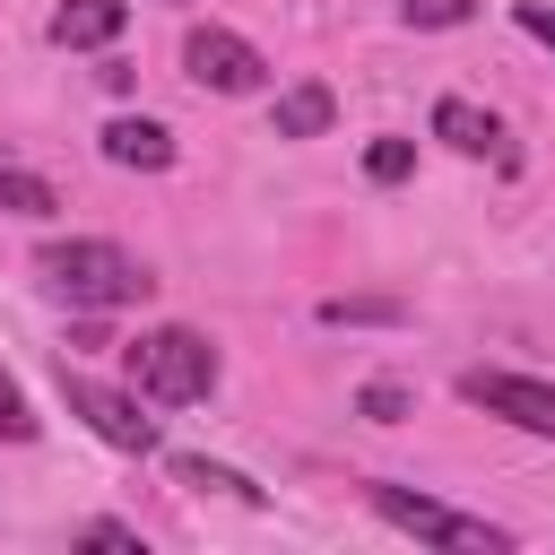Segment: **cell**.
<instances>
[{"label": "cell", "mask_w": 555, "mask_h": 555, "mask_svg": "<svg viewBox=\"0 0 555 555\" xmlns=\"http://www.w3.org/2000/svg\"><path fill=\"white\" fill-rule=\"evenodd\" d=\"M373 512L390 520V529H408V538H425V546H503V529H486V520H468V512H451V503H434V494H408V486H373Z\"/></svg>", "instance_id": "3"}, {"label": "cell", "mask_w": 555, "mask_h": 555, "mask_svg": "<svg viewBox=\"0 0 555 555\" xmlns=\"http://www.w3.org/2000/svg\"><path fill=\"white\" fill-rule=\"evenodd\" d=\"M35 278L52 286V295H69L78 312H121V304H139L156 278L121 251V243H104V234H69V243H43V260H35Z\"/></svg>", "instance_id": "1"}, {"label": "cell", "mask_w": 555, "mask_h": 555, "mask_svg": "<svg viewBox=\"0 0 555 555\" xmlns=\"http://www.w3.org/2000/svg\"><path fill=\"white\" fill-rule=\"evenodd\" d=\"M121 356H130L139 390H147V399H165V408H191V399H208V390H217V347H208L199 330H182V321H165V330L130 338Z\"/></svg>", "instance_id": "2"}, {"label": "cell", "mask_w": 555, "mask_h": 555, "mask_svg": "<svg viewBox=\"0 0 555 555\" xmlns=\"http://www.w3.org/2000/svg\"><path fill=\"white\" fill-rule=\"evenodd\" d=\"M520 26H529L538 43H555V9H546V0H520Z\"/></svg>", "instance_id": "19"}, {"label": "cell", "mask_w": 555, "mask_h": 555, "mask_svg": "<svg viewBox=\"0 0 555 555\" xmlns=\"http://www.w3.org/2000/svg\"><path fill=\"white\" fill-rule=\"evenodd\" d=\"M173 477H182V486H217V494L260 503V486H251V477H234V468H217V460H199V451H182V460H173Z\"/></svg>", "instance_id": "13"}, {"label": "cell", "mask_w": 555, "mask_h": 555, "mask_svg": "<svg viewBox=\"0 0 555 555\" xmlns=\"http://www.w3.org/2000/svg\"><path fill=\"white\" fill-rule=\"evenodd\" d=\"M399 17H408V26H468L477 0H399Z\"/></svg>", "instance_id": "15"}, {"label": "cell", "mask_w": 555, "mask_h": 555, "mask_svg": "<svg viewBox=\"0 0 555 555\" xmlns=\"http://www.w3.org/2000/svg\"><path fill=\"white\" fill-rule=\"evenodd\" d=\"M330 113H338V104H330V87H312V78H304V87H286V95H278V113H269V121H278V139H321V130H330Z\"/></svg>", "instance_id": "10"}, {"label": "cell", "mask_w": 555, "mask_h": 555, "mask_svg": "<svg viewBox=\"0 0 555 555\" xmlns=\"http://www.w3.org/2000/svg\"><path fill=\"white\" fill-rule=\"evenodd\" d=\"M26 434H35V408H26V390L0 373V442H26Z\"/></svg>", "instance_id": "16"}, {"label": "cell", "mask_w": 555, "mask_h": 555, "mask_svg": "<svg viewBox=\"0 0 555 555\" xmlns=\"http://www.w3.org/2000/svg\"><path fill=\"white\" fill-rule=\"evenodd\" d=\"M61 399H69V416H87V434H104L113 451H156V416H139V399H121V390H104V382H87V373H61Z\"/></svg>", "instance_id": "6"}, {"label": "cell", "mask_w": 555, "mask_h": 555, "mask_svg": "<svg viewBox=\"0 0 555 555\" xmlns=\"http://www.w3.org/2000/svg\"><path fill=\"white\" fill-rule=\"evenodd\" d=\"M121 17H130L121 0H61V9H52V43H61V52H104V43L121 35Z\"/></svg>", "instance_id": "9"}, {"label": "cell", "mask_w": 555, "mask_h": 555, "mask_svg": "<svg viewBox=\"0 0 555 555\" xmlns=\"http://www.w3.org/2000/svg\"><path fill=\"white\" fill-rule=\"evenodd\" d=\"M321 321L330 330H364V321H408V304H390V295H330Z\"/></svg>", "instance_id": "12"}, {"label": "cell", "mask_w": 555, "mask_h": 555, "mask_svg": "<svg viewBox=\"0 0 555 555\" xmlns=\"http://www.w3.org/2000/svg\"><path fill=\"white\" fill-rule=\"evenodd\" d=\"M434 139L460 147V156H503V121L486 104H468V95H442L434 104Z\"/></svg>", "instance_id": "8"}, {"label": "cell", "mask_w": 555, "mask_h": 555, "mask_svg": "<svg viewBox=\"0 0 555 555\" xmlns=\"http://www.w3.org/2000/svg\"><path fill=\"white\" fill-rule=\"evenodd\" d=\"M0 208H9V217H52L61 191H52L43 173H26V165H0Z\"/></svg>", "instance_id": "11"}, {"label": "cell", "mask_w": 555, "mask_h": 555, "mask_svg": "<svg viewBox=\"0 0 555 555\" xmlns=\"http://www.w3.org/2000/svg\"><path fill=\"white\" fill-rule=\"evenodd\" d=\"M460 399L468 408H486V416H503V425H520V434H538V442H555V382H529V373H460Z\"/></svg>", "instance_id": "4"}, {"label": "cell", "mask_w": 555, "mask_h": 555, "mask_svg": "<svg viewBox=\"0 0 555 555\" xmlns=\"http://www.w3.org/2000/svg\"><path fill=\"white\" fill-rule=\"evenodd\" d=\"M104 156L130 165V173H165L173 165V130L147 121V113H121V121H104Z\"/></svg>", "instance_id": "7"}, {"label": "cell", "mask_w": 555, "mask_h": 555, "mask_svg": "<svg viewBox=\"0 0 555 555\" xmlns=\"http://www.w3.org/2000/svg\"><path fill=\"white\" fill-rule=\"evenodd\" d=\"M182 69H191L199 87H217V95H251V87L269 78V61H260L234 26H191V35H182Z\"/></svg>", "instance_id": "5"}, {"label": "cell", "mask_w": 555, "mask_h": 555, "mask_svg": "<svg viewBox=\"0 0 555 555\" xmlns=\"http://www.w3.org/2000/svg\"><path fill=\"white\" fill-rule=\"evenodd\" d=\"M87 546H121V555H139V529H121V520H87Z\"/></svg>", "instance_id": "18"}, {"label": "cell", "mask_w": 555, "mask_h": 555, "mask_svg": "<svg viewBox=\"0 0 555 555\" xmlns=\"http://www.w3.org/2000/svg\"><path fill=\"white\" fill-rule=\"evenodd\" d=\"M364 416L373 425H399L408 416V382H364Z\"/></svg>", "instance_id": "17"}, {"label": "cell", "mask_w": 555, "mask_h": 555, "mask_svg": "<svg viewBox=\"0 0 555 555\" xmlns=\"http://www.w3.org/2000/svg\"><path fill=\"white\" fill-rule=\"evenodd\" d=\"M408 165H416L408 139H373V147H364V173H373V182H408Z\"/></svg>", "instance_id": "14"}]
</instances>
